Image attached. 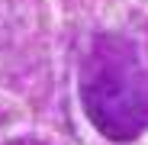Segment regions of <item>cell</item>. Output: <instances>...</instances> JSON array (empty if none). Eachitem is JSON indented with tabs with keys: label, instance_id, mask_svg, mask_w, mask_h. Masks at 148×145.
Returning <instances> with one entry per match:
<instances>
[{
	"label": "cell",
	"instance_id": "cell-1",
	"mask_svg": "<svg viewBox=\"0 0 148 145\" xmlns=\"http://www.w3.org/2000/svg\"><path fill=\"white\" fill-rule=\"evenodd\" d=\"M81 103L110 142H132L148 129V68L129 39H93L81 68Z\"/></svg>",
	"mask_w": 148,
	"mask_h": 145
}]
</instances>
